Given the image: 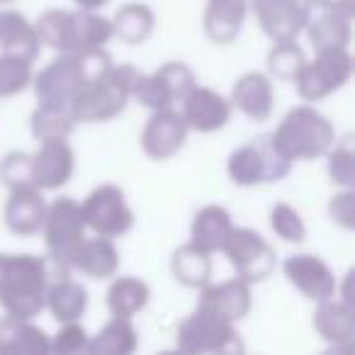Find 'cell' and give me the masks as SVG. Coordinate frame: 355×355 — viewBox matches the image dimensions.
<instances>
[{
  "instance_id": "18",
  "label": "cell",
  "mask_w": 355,
  "mask_h": 355,
  "mask_svg": "<svg viewBox=\"0 0 355 355\" xmlns=\"http://www.w3.org/2000/svg\"><path fill=\"white\" fill-rule=\"evenodd\" d=\"M198 306L229 324H241L253 309V285L243 282L234 275L232 280L214 282L209 280L205 287H200Z\"/></svg>"
},
{
  "instance_id": "42",
  "label": "cell",
  "mask_w": 355,
  "mask_h": 355,
  "mask_svg": "<svg viewBox=\"0 0 355 355\" xmlns=\"http://www.w3.org/2000/svg\"><path fill=\"white\" fill-rule=\"evenodd\" d=\"M353 275H355V270L350 268V270L345 272L343 277H338V285H336V295L334 297L343 300L345 304H353L355 306V300H353Z\"/></svg>"
},
{
  "instance_id": "30",
  "label": "cell",
  "mask_w": 355,
  "mask_h": 355,
  "mask_svg": "<svg viewBox=\"0 0 355 355\" xmlns=\"http://www.w3.org/2000/svg\"><path fill=\"white\" fill-rule=\"evenodd\" d=\"M171 275L175 277L178 285L188 287V290H200L214 275L212 253L195 246L193 241L180 243L171 256Z\"/></svg>"
},
{
  "instance_id": "41",
  "label": "cell",
  "mask_w": 355,
  "mask_h": 355,
  "mask_svg": "<svg viewBox=\"0 0 355 355\" xmlns=\"http://www.w3.org/2000/svg\"><path fill=\"white\" fill-rule=\"evenodd\" d=\"M326 212L334 227L343 229V232H353L355 229V190L353 188H336V193L329 198Z\"/></svg>"
},
{
  "instance_id": "5",
  "label": "cell",
  "mask_w": 355,
  "mask_h": 355,
  "mask_svg": "<svg viewBox=\"0 0 355 355\" xmlns=\"http://www.w3.org/2000/svg\"><path fill=\"white\" fill-rule=\"evenodd\" d=\"M292 166L270 144V137L263 134L234 148L227 158V175L239 188H258V185L277 183L290 175Z\"/></svg>"
},
{
  "instance_id": "16",
  "label": "cell",
  "mask_w": 355,
  "mask_h": 355,
  "mask_svg": "<svg viewBox=\"0 0 355 355\" xmlns=\"http://www.w3.org/2000/svg\"><path fill=\"white\" fill-rule=\"evenodd\" d=\"M178 105H180L178 110L183 114L188 129L195 134H217L234 117V107L227 95L209 88V85L195 83Z\"/></svg>"
},
{
  "instance_id": "2",
  "label": "cell",
  "mask_w": 355,
  "mask_h": 355,
  "mask_svg": "<svg viewBox=\"0 0 355 355\" xmlns=\"http://www.w3.org/2000/svg\"><path fill=\"white\" fill-rule=\"evenodd\" d=\"M268 137L287 161L300 163L324 158L338 134L334 122L314 103H302L295 105Z\"/></svg>"
},
{
  "instance_id": "6",
  "label": "cell",
  "mask_w": 355,
  "mask_h": 355,
  "mask_svg": "<svg viewBox=\"0 0 355 355\" xmlns=\"http://www.w3.org/2000/svg\"><path fill=\"white\" fill-rule=\"evenodd\" d=\"M302 35L314 51L350 49L353 0H302Z\"/></svg>"
},
{
  "instance_id": "28",
  "label": "cell",
  "mask_w": 355,
  "mask_h": 355,
  "mask_svg": "<svg viewBox=\"0 0 355 355\" xmlns=\"http://www.w3.org/2000/svg\"><path fill=\"white\" fill-rule=\"evenodd\" d=\"M112 42V22L100 10H71L69 20V49L66 54L100 49Z\"/></svg>"
},
{
  "instance_id": "11",
  "label": "cell",
  "mask_w": 355,
  "mask_h": 355,
  "mask_svg": "<svg viewBox=\"0 0 355 355\" xmlns=\"http://www.w3.org/2000/svg\"><path fill=\"white\" fill-rule=\"evenodd\" d=\"M88 83L78 54H56L32 76V93L40 105H66L71 107L80 88Z\"/></svg>"
},
{
  "instance_id": "31",
  "label": "cell",
  "mask_w": 355,
  "mask_h": 355,
  "mask_svg": "<svg viewBox=\"0 0 355 355\" xmlns=\"http://www.w3.org/2000/svg\"><path fill=\"white\" fill-rule=\"evenodd\" d=\"M110 22H112V40H119L127 46H139L151 40L153 30H156V12L146 3L132 0V3L117 8Z\"/></svg>"
},
{
  "instance_id": "3",
  "label": "cell",
  "mask_w": 355,
  "mask_h": 355,
  "mask_svg": "<svg viewBox=\"0 0 355 355\" xmlns=\"http://www.w3.org/2000/svg\"><path fill=\"white\" fill-rule=\"evenodd\" d=\"M141 71L134 64H112V69L80 88L71 103L76 124L112 122L132 103V90Z\"/></svg>"
},
{
  "instance_id": "1",
  "label": "cell",
  "mask_w": 355,
  "mask_h": 355,
  "mask_svg": "<svg viewBox=\"0 0 355 355\" xmlns=\"http://www.w3.org/2000/svg\"><path fill=\"white\" fill-rule=\"evenodd\" d=\"M69 266L37 253H0V309L20 319H37L44 311L49 285L66 275Z\"/></svg>"
},
{
  "instance_id": "8",
  "label": "cell",
  "mask_w": 355,
  "mask_h": 355,
  "mask_svg": "<svg viewBox=\"0 0 355 355\" xmlns=\"http://www.w3.org/2000/svg\"><path fill=\"white\" fill-rule=\"evenodd\" d=\"M222 256L229 261L234 275L248 285H261L277 270V251L251 227H234L222 246Z\"/></svg>"
},
{
  "instance_id": "32",
  "label": "cell",
  "mask_w": 355,
  "mask_h": 355,
  "mask_svg": "<svg viewBox=\"0 0 355 355\" xmlns=\"http://www.w3.org/2000/svg\"><path fill=\"white\" fill-rule=\"evenodd\" d=\"M139 348V329L134 319L110 316L98 334L90 336L88 355H132Z\"/></svg>"
},
{
  "instance_id": "44",
  "label": "cell",
  "mask_w": 355,
  "mask_h": 355,
  "mask_svg": "<svg viewBox=\"0 0 355 355\" xmlns=\"http://www.w3.org/2000/svg\"><path fill=\"white\" fill-rule=\"evenodd\" d=\"M8 3H15V0H0V6H8Z\"/></svg>"
},
{
  "instance_id": "43",
  "label": "cell",
  "mask_w": 355,
  "mask_h": 355,
  "mask_svg": "<svg viewBox=\"0 0 355 355\" xmlns=\"http://www.w3.org/2000/svg\"><path fill=\"white\" fill-rule=\"evenodd\" d=\"M73 6L78 10H103L105 6H110V0H73Z\"/></svg>"
},
{
  "instance_id": "13",
  "label": "cell",
  "mask_w": 355,
  "mask_h": 355,
  "mask_svg": "<svg viewBox=\"0 0 355 355\" xmlns=\"http://www.w3.org/2000/svg\"><path fill=\"white\" fill-rule=\"evenodd\" d=\"M190 129L185 124L183 114L178 107H163L153 110L148 114L146 124L139 137V146H141L144 156L151 158L156 163H166L175 158L188 144Z\"/></svg>"
},
{
  "instance_id": "15",
  "label": "cell",
  "mask_w": 355,
  "mask_h": 355,
  "mask_svg": "<svg viewBox=\"0 0 355 355\" xmlns=\"http://www.w3.org/2000/svg\"><path fill=\"white\" fill-rule=\"evenodd\" d=\"M285 280L309 302H324L336 295V277L334 268L316 253H292L280 266Z\"/></svg>"
},
{
  "instance_id": "36",
  "label": "cell",
  "mask_w": 355,
  "mask_h": 355,
  "mask_svg": "<svg viewBox=\"0 0 355 355\" xmlns=\"http://www.w3.org/2000/svg\"><path fill=\"white\" fill-rule=\"evenodd\" d=\"M268 227L277 239L292 246H302L306 241V222L297 207L290 202H275L268 212Z\"/></svg>"
},
{
  "instance_id": "27",
  "label": "cell",
  "mask_w": 355,
  "mask_h": 355,
  "mask_svg": "<svg viewBox=\"0 0 355 355\" xmlns=\"http://www.w3.org/2000/svg\"><path fill=\"white\" fill-rule=\"evenodd\" d=\"M107 292H105V304H107L110 316H127L134 319L148 304H151V287L146 280L137 275H114L110 277Z\"/></svg>"
},
{
  "instance_id": "26",
  "label": "cell",
  "mask_w": 355,
  "mask_h": 355,
  "mask_svg": "<svg viewBox=\"0 0 355 355\" xmlns=\"http://www.w3.org/2000/svg\"><path fill=\"white\" fill-rule=\"evenodd\" d=\"M234 224V217L227 207L222 205H205L195 212L193 222H190V239L195 246L205 248L207 253H222V246L227 243Z\"/></svg>"
},
{
  "instance_id": "12",
  "label": "cell",
  "mask_w": 355,
  "mask_h": 355,
  "mask_svg": "<svg viewBox=\"0 0 355 355\" xmlns=\"http://www.w3.org/2000/svg\"><path fill=\"white\" fill-rule=\"evenodd\" d=\"M42 236H44L46 256L54 261L64 263L73 253V248L83 241L88 234V227L80 214V205L73 198H56L49 200L44 214V224H42Z\"/></svg>"
},
{
  "instance_id": "38",
  "label": "cell",
  "mask_w": 355,
  "mask_h": 355,
  "mask_svg": "<svg viewBox=\"0 0 355 355\" xmlns=\"http://www.w3.org/2000/svg\"><path fill=\"white\" fill-rule=\"evenodd\" d=\"M69 20L71 10H64V8H49L42 12L35 20L42 46L56 51V54H66V49H69Z\"/></svg>"
},
{
  "instance_id": "21",
  "label": "cell",
  "mask_w": 355,
  "mask_h": 355,
  "mask_svg": "<svg viewBox=\"0 0 355 355\" xmlns=\"http://www.w3.org/2000/svg\"><path fill=\"white\" fill-rule=\"evenodd\" d=\"M49 200L37 188H15L8 190V200L3 205V224L10 234L20 239L37 236L44 224Z\"/></svg>"
},
{
  "instance_id": "40",
  "label": "cell",
  "mask_w": 355,
  "mask_h": 355,
  "mask_svg": "<svg viewBox=\"0 0 355 355\" xmlns=\"http://www.w3.org/2000/svg\"><path fill=\"white\" fill-rule=\"evenodd\" d=\"M0 185L8 190L15 188H35L32 185V168H30V151H8L0 158Z\"/></svg>"
},
{
  "instance_id": "29",
  "label": "cell",
  "mask_w": 355,
  "mask_h": 355,
  "mask_svg": "<svg viewBox=\"0 0 355 355\" xmlns=\"http://www.w3.org/2000/svg\"><path fill=\"white\" fill-rule=\"evenodd\" d=\"M0 51L25 56L32 61H37V56H40L42 42L37 35V27L20 10H10V8L0 10Z\"/></svg>"
},
{
  "instance_id": "23",
  "label": "cell",
  "mask_w": 355,
  "mask_h": 355,
  "mask_svg": "<svg viewBox=\"0 0 355 355\" xmlns=\"http://www.w3.org/2000/svg\"><path fill=\"white\" fill-rule=\"evenodd\" d=\"M248 15V0H207L202 12V32L212 44L229 46L241 37Z\"/></svg>"
},
{
  "instance_id": "14",
  "label": "cell",
  "mask_w": 355,
  "mask_h": 355,
  "mask_svg": "<svg viewBox=\"0 0 355 355\" xmlns=\"http://www.w3.org/2000/svg\"><path fill=\"white\" fill-rule=\"evenodd\" d=\"M32 185L42 193H56L71 183L76 173V151L69 139H46L37 141V148L30 151Z\"/></svg>"
},
{
  "instance_id": "24",
  "label": "cell",
  "mask_w": 355,
  "mask_h": 355,
  "mask_svg": "<svg viewBox=\"0 0 355 355\" xmlns=\"http://www.w3.org/2000/svg\"><path fill=\"white\" fill-rule=\"evenodd\" d=\"M0 353L3 355H46L49 334L35 319L6 314L0 319Z\"/></svg>"
},
{
  "instance_id": "19",
  "label": "cell",
  "mask_w": 355,
  "mask_h": 355,
  "mask_svg": "<svg viewBox=\"0 0 355 355\" xmlns=\"http://www.w3.org/2000/svg\"><path fill=\"white\" fill-rule=\"evenodd\" d=\"M229 103L251 122H268L275 112V80L266 71H246L234 80Z\"/></svg>"
},
{
  "instance_id": "4",
  "label": "cell",
  "mask_w": 355,
  "mask_h": 355,
  "mask_svg": "<svg viewBox=\"0 0 355 355\" xmlns=\"http://www.w3.org/2000/svg\"><path fill=\"white\" fill-rule=\"evenodd\" d=\"M175 348L185 355H236L243 353L246 345L236 324L195 306L175 326Z\"/></svg>"
},
{
  "instance_id": "9",
  "label": "cell",
  "mask_w": 355,
  "mask_h": 355,
  "mask_svg": "<svg viewBox=\"0 0 355 355\" xmlns=\"http://www.w3.org/2000/svg\"><path fill=\"white\" fill-rule=\"evenodd\" d=\"M80 214L88 227V234L107 239H122L132 232L134 209L127 202V193L114 183H100L80 200Z\"/></svg>"
},
{
  "instance_id": "17",
  "label": "cell",
  "mask_w": 355,
  "mask_h": 355,
  "mask_svg": "<svg viewBox=\"0 0 355 355\" xmlns=\"http://www.w3.org/2000/svg\"><path fill=\"white\" fill-rule=\"evenodd\" d=\"M311 326L316 336L329 345L334 353L350 355L355 353V306L345 304L338 297H329L316 302L311 314Z\"/></svg>"
},
{
  "instance_id": "25",
  "label": "cell",
  "mask_w": 355,
  "mask_h": 355,
  "mask_svg": "<svg viewBox=\"0 0 355 355\" xmlns=\"http://www.w3.org/2000/svg\"><path fill=\"white\" fill-rule=\"evenodd\" d=\"M88 306H90L88 290H85L83 282L71 277V272L59 275L49 285V290H46L44 309L49 311V316L56 321V324L83 319Z\"/></svg>"
},
{
  "instance_id": "35",
  "label": "cell",
  "mask_w": 355,
  "mask_h": 355,
  "mask_svg": "<svg viewBox=\"0 0 355 355\" xmlns=\"http://www.w3.org/2000/svg\"><path fill=\"white\" fill-rule=\"evenodd\" d=\"M35 61L0 51V100L17 98L32 85Z\"/></svg>"
},
{
  "instance_id": "7",
  "label": "cell",
  "mask_w": 355,
  "mask_h": 355,
  "mask_svg": "<svg viewBox=\"0 0 355 355\" xmlns=\"http://www.w3.org/2000/svg\"><path fill=\"white\" fill-rule=\"evenodd\" d=\"M353 78V56L350 49L314 51L295 76V90L302 103H321L329 95L343 90Z\"/></svg>"
},
{
  "instance_id": "22",
  "label": "cell",
  "mask_w": 355,
  "mask_h": 355,
  "mask_svg": "<svg viewBox=\"0 0 355 355\" xmlns=\"http://www.w3.org/2000/svg\"><path fill=\"white\" fill-rule=\"evenodd\" d=\"M248 8L270 42L300 40L302 0H248Z\"/></svg>"
},
{
  "instance_id": "10",
  "label": "cell",
  "mask_w": 355,
  "mask_h": 355,
  "mask_svg": "<svg viewBox=\"0 0 355 355\" xmlns=\"http://www.w3.org/2000/svg\"><path fill=\"white\" fill-rule=\"evenodd\" d=\"M195 83H198V76L185 61H166L151 73H139L132 90V100H137L148 112L175 107Z\"/></svg>"
},
{
  "instance_id": "37",
  "label": "cell",
  "mask_w": 355,
  "mask_h": 355,
  "mask_svg": "<svg viewBox=\"0 0 355 355\" xmlns=\"http://www.w3.org/2000/svg\"><path fill=\"white\" fill-rule=\"evenodd\" d=\"M326 173L336 188H353L355 180V141L353 134H345L343 139H336L334 146L326 151Z\"/></svg>"
},
{
  "instance_id": "39",
  "label": "cell",
  "mask_w": 355,
  "mask_h": 355,
  "mask_svg": "<svg viewBox=\"0 0 355 355\" xmlns=\"http://www.w3.org/2000/svg\"><path fill=\"white\" fill-rule=\"evenodd\" d=\"M90 334L78 321H64L59 324L56 334H49V353L56 355H80L88 353Z\"/></svg>"
},
{
  "instance_id": "33",
  "label": "cell",
  "mask_w": 355,
  "mask_h": 355,
  "mask_svg": "<svg viewBox=\"0 0 355 355\" xmlns=\"http://www.w3.org/2000/svg\"><path fill=\"white\" fill-rule=\"evenodd\" d=\"M76 129V119L66 105H40L30 114V132L35 141L46 139H71Z\"/></svg>"
},
{
  "instance_id": "34",
  "label": "cell",
  "mask_w": 355,
  "mask_h": 355,
  "mask_svg": "<svg viewBox=\"0 0 355 355\" xmlns=\"http://www.w3.org/2000/svg\"><path fill=\"white\" fill-rule=\"evenodd\" d=\"M306 54L302 49L300 40H285V42H272L270 51L266 56V73L272 80H287L292 83L300 69L304 66Z\"/></svg>"
},
{
  "instance_id": "20",
  "label": "cell",
  "mask_w": 355,
  "mask_h": 355,
  "mask_svg": "<svg viewBox=\"0 0 355 355\" xmlns=\"http://www.w3.org/2000/svg\"><path fill=\"white\" fill-rule=\"evenodd\" d=\"M69 270L88 277V280L103 282L119 272L122 256L114 243V239L98 236V234H85L83 241L73 248V253L66 261Z\"/></svg>"
}]
</instances>
